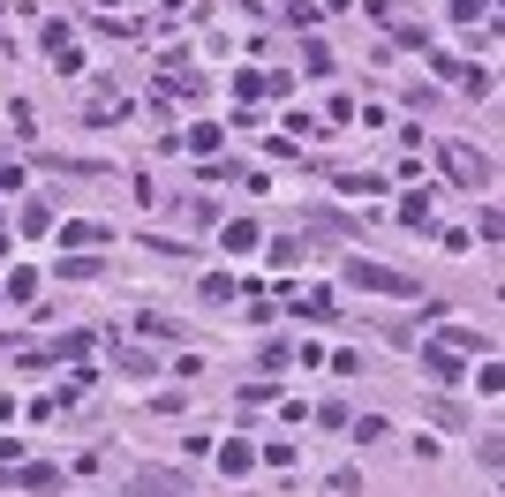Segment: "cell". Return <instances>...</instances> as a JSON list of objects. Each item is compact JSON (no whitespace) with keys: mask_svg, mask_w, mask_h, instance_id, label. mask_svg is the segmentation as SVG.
<instances>
[{"mask_svg":"<svg viewBox=\"0 0 505 497\" xmlns=\"http://www.w3.org/2000/svg\"><path fill=\"white\" fill-rule=\"evenodd\" d=\"M453 8H460V15H468V23H475V15H482V8H491V0H453Z\"/></svg>","mask_w":505,"mask_h":497,"instance_id":"cell-3","label":"cell"},{"mask_svg":"<svg viewBox=\"0 0 505 497\" xmlns=\"http://www.w3.org/2000/svg\"><path fill=\"white\" fill-rule=\"evenodd\" d=\"M354 287H377V294H415V279H399V272H377V264H347Z\"/></svg>","mask_w":505,"mask_h":497,"instance_id":"cell-1","label":"cell"},{"mask_svg":"<svg viewBox=\"0 0 505 497\" xmlns=\"http://www.w3.org/2000/svg\"><path fill=\"white\" fill-rule=\"evenodd\" d=\"M445 166H453V174L468 181V189H482V181H491V159H475L468 143H453V151H445Z\"/></svg>","mask_w":505,"mask_h":497,"instance_id":"cell-2","label":"cell"}]
</instances>
